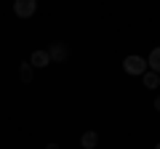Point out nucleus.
I'll use <instances>...</instances> for the list:
<instances>
[{
  "instance_id": "nucleus-6",
  "label": "nucleus",
  "mask_w": 160,
  "mask_h": 149,
  "mask_svg": "<svg viewBox=\"0 0 160 149\" xmlns=\"http://www.w3.org/2000/svg\"><path fill=\"white\" fill-rule=\"evenodd\" d=\"M96 144H99V133L86 131L83 136H80V147H83V149H96Z\"/></svg>"
},
{
  "instance_id": "nucleus-5",
  "label": "nucleus",
  "mask_w": 160,
  "mask_h": 149,
  "mask_svg": "<svg viewBox=\"0 0 160 149\" xmlns=\"http://www.w3.org/2000/svg\"><path fill=\"white\" fill-rule=\"evenodd\" d=\"M142 83H144V88H149V91H158V85H160V74L152 72V69H147V72L142 74Z\"/></svg>"
},
{
  "instance_id": "nucleus-8",
  "label": "nucleus",
  "mask_w": 160,
  "mask_h": 149,
  "mask_svg": "<svg viewBox=\"0 0 160 149\" xmlns=\"http://www.w3.org/2000/svg\"><path fill=\"white\" fill-rule=\"evenodd\" d=\"M19 77H22V83H32V64L24 61L22 69H19Z\"/></svg>"
},
{
  "instance_id": "nucleus-4",
  "label": "nucleus",
  "mask_w": 160,
  "mask_h": 149,
  "mask_svg": "<svg viewBox=\"0 0 160 149\" xmlns=\"http://www.w3.org/2000/svg\"><path fill=\"white\" fill-rule=\"evenodd\" d=\"M29 64H32V67H48V64H51V56H48V51L38 48V51H32V56H29Z\"/></svg>"
},
{
  "instance_id": "nucleus-10",
  "label": "nucleus",
  "mask_w": 160,
  "mask_h": 149,
  "mask_svg": "<svg viewBox=\"0 0 160 149\" xmlns=\"http://www.w3.org/2000/svg\"><path fill=\"white\" fill-rule=\"evenodd\" d=\"M46 149H59V147H56V144H48V147H46Z\"/></svg>"
},
{
  "instance_id": "nucleus-2",
  "label": "nucleus",
  "mask_w": 160,
  "mask_h": 149,
  "mask_svg": "<svg viewBox=\"0 0 160 149\" xmlns=\"http://www.w3.org/2000/svg\"><path fill=\"white\" fill-rule=\"evenodd\" d=\"M38 11V0H13V13L19 19H29Z\"/></svg>"
},
{
  "instance_id": "nucleus-3",
  "label": "nucleus",
  "mask_w": 160,
  "mask_h": 149,
  "mask_svg": "<svg viewBox=\"0 0 160 149\" xmlns=\"http://www.w3.org/2000/svg\"><path fill=\"white\" fill-rule=\"evenodd\" d=\"M48 56H51V64L53 61H67L69 59V48H67V43H53L51 48H48Z\"/></svg>"
},
{
  "instance_id": "nucleus-11",
  "label": "nucleus",
  "mask_w": 160,
  "mask_h": 149,
  "mask_svg": "<svg viewBox=\"0 0 160 149\" xmlns=\"http://www.w3.org/2000/svg\"><path fill=\"white\" fill-rule=\"evenodd\" d=\"M155 149H160V141H158V144H155Z\"/></svg>"
},
{
  "instance_id": "nucleus-7",
  "label": "nucleus",
  "mask_w": 160,
  "mask_h": 149,
  "mask_svg": "<svg viewBox=\"0 0 160 149\" xmlns=\"http://www.w3.org/2000/svg\"><path fill=\"white\" fill-rule=\"evenodd\" d=\"M147 69H152V72L160 74V46L152 48V53L147 56Z\"/></svg>"
},
{
  "instance_id": "nucleus-9",
  "label": "nucleus",
  "mask_w": 160,
  "mask_h": 149,
  "mask_svg": "<svg viewBox=\"0 0 160 149\" xmlns=\"http://www.w3.org/2000/svg\"><path fill=\"white\" fill-rule=\"evenodd\" d=\"M155 109L160 112V96H155Z\"/></svg>"
},
{
  "instance_id": "nucleus-1",
  "label": "nucleus",
  "mask_w": 160,
  "mask_h": 149,
  "mask_svg": "<svg viewBox=\"0 0 160 149\" xmlns=\"http://www.w3.org/2000/svg\"><path fill=\"white\" fill-rule=\"evenodd\" d=\"M123 72L126 74H133V77H142L144 72H147V59H142V56H126L123 59Z\"/></svg>"
}]
</instances>
